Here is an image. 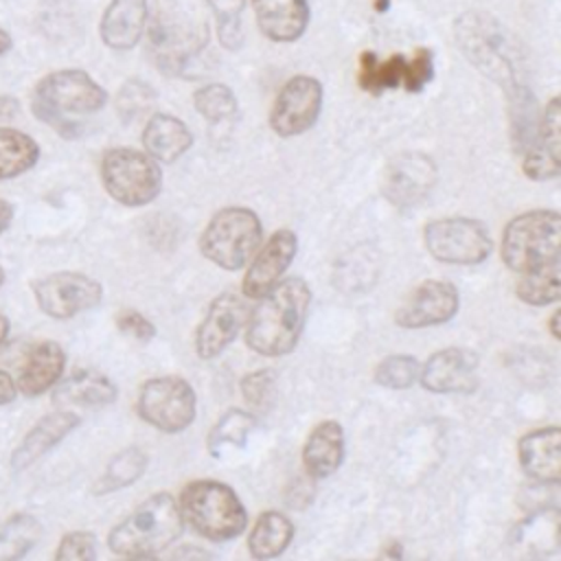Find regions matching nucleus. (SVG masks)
Returning <instances> with one entry per match:
<instances>
[{"label":"nucleus","mask_w":561,"mask_h":561,"mask_svg":"<svg viewBox=\"0 0 561 561\" xmlns=\"http://www.w3.org/2000/svg\"><path fill=\"white\" fill-rule=\"evenodd\" d=\"M245 318L248 346L265 357H278L294 351L300 340L311 291L302 278L278 280Z\"/></svg>","instance_id":"1"},{"label":"nucleus","mask_w":561,"mask_h":561,"mask_svg":"<svg viewBox=\"0 0 561 561\" xmlns=\"http://www.w3.org/2000/svg\"><path fill=\"white\" fill-rule=\"evenodd\" d=\"M454 37L465 57L489 79L500 83L508 99L528 90L522 83V57L511 33L486 11H465L454 22Z\"/></svg>","instance_id":"2"},{"label":"nucleus","mask_w":561,"mask_h":561,"mask_svg":"<svg viewBox=\"0 0 561 561\" xmlns=\"http://www.w3.org/2000/svg\"><path fill=\"white\" fill-rule=\"evenodd\" d=\"M107 101V92L79 68L55 70L42 77L31 96V110L35 118L53 127L66 140H75L83 134V125L72 116L94 114Z\"/></svg>","instance_id":"3"},{"label":"nucleus","mask_w":561,"mask_h":561,"mask_svg":"<svg viewBox=\"0 0 561 561\" xmlns=\"http://www.w3.org/2000/svg\"><path fill=\"white\" fill-rule=\"evenodd\" d=\"M184 517L171 493H156L138 504L107 535V548L127 559L156 557L182 535Z\"/></svg>","instance_id":"4"},{"label":"nucleus","mask_w":561,"mask_h":561,"mask_svg":"<svg viewBox=\"0 0 561 561\" xmlns=\"http://www.w3.org/2000/svg\"><path fill=\"white\" fill-rule=\"evenodd\" d=\"M182 517L206 539L228 541L248 526V513L239 495L224 482L195 480L184 486L180 497Z\"/></svg>","instance_id":"5"},{"label":"nucleus","mask_w":561,"mask_h":561,"mask_svg":"<svg viewBox=\"0 0 561 561\" xmlns=\"http://www.w3.org/2000/svg\"><path fill=\"white\" fill-rule=\"evenodd\" d=\"M263 239L261 219L243 206L217 210L199 237L202 254L221 270H239L256 252Z\"/></svg>","instance_id":"6"},{"label":"nucleus","mask_w":561,"mask_h":561,"mask_svg":"<svg viewBox=\"0 0 561 561\" xmlns=\"http://www.w3.org/2000/svg\"><path fill=\"white\" fill-rule=\"evenodd\" d=\"M561 217L557 210H528L511 219L502 234V259L506 267L526 272L559 261Z\"/></svg>","instance_id":"7"},{"label":"nucleus","mask_w":561,"mask_h":561,"mask_svg":"<svg viewBox=\"0 0 561 561\" xmlns=\"http://www.w3.org/2000/svg\"><path fill=\"white\" fill-rule=\"evenodd\" d=\"M147 20L156 66L167 75H186L208 42L204 22L175 7H160Z\"/></svg>","instance_id":"8"},{"label":"nucleus","mask_w":561,"mask_h":561,"mask_svg":"<svg viewBox=\"0 0 561 561\" xmlns=\"http://www.w3.org/2000/svg\"><path fill=\"white\" fill-rule=\"evenodd\" d=\"M101 182L105 193L123 206H147L162 188L158 160L131 147L107 149L101 158Z\"/></svg>","instance_id":"9"},{"label":"nucleus","mask_w":561,"mask_h":561,"mask_svg":"<svg viewBox=\"0 0 561 561\" xmlns=\"http://www.w3.org/2000/svg\"><path fill=\"white\" fill-rule=\"evenodd\" d=\"M136 410L151 427L175 434L195 421V390L186 379L175 375L153 377L140 386Z\"/></svg>","instance_id":"10"},{"label":"nucleus","mask_w":561,"mask_h":561,"mask_svg":"<svg viewBox=\"0 0 561 561\" xmlns=\"http://www.w3.org/2000/svg\"><path fill=\"white\" fill-rule=\"evenodd\" d=\"M423 241L436 261L451 265L482 263L493 250L486 226L471 217L434 219L425 226Z\"/></svg>","instance_id":"11"},{"label":"nucleus","mask_w":561,"mask_h":561,"mask_svg":"<svg viewBox=\"0 0 561 561\" xmlns=\"http://www.w3.org/2000/svg\"><path fill=\"white\" fill-rule=\"evenodd\" d=\"M434 77V53L430 48H416L412 57L390 55L379 59L375 53L366 50L359 57L357 81L359 88L370 94H381L383 90L403 88L408 92H421Z\"/></svg>","instance_id":"12"},{"label":"nucleus","mask_w":561,"mask_h":561,"mask_svg":"<svg viewBox=\"0 0 561 561\" xmlns=\"http://www.w3.org/2000/svg\"><path fill=\"white\" fill-rule=\"evenodd\" d=\"M39 311L53 320H68L94 309L103 298L96 278L81 272H55L31 283Z\"/></svg>","instance_id":"13"},{"label":"nucleus","mask_w":561,"mask_h":561,"mask_svg":"<svg viewBox=\"0 0 561 561\" xmlns=\"http://www.w3.org/2000/svg\"><path fill=\"white\" fill-rule=\"evenodd\" d=\"M320 110H322L320 81L309 75H296L276 94V101L270 112V125L278 136L291 138L313 127V123L320 116Z\"/></svg>","instance_id":"14"},{"label":"nucleus","mask_w":561,"mask_h":561,"mask_svg":"<svg viewBox=\"0 0 561 561\" xmlns=\"http://www.w3.org/2000/svg\"><path fill=\"white\" fill-rule=\"evenodd\" d=\"M460 307V296L456 285L449 280H423L416 285L394 313V322L403 329H425L436 327L456 316Z\"/></svg>","instance_id":"15"},{"label":"nucleus","mask_w":561,"mask_h":561,"mask_svg":"<svg viewBox=\"0 0 561 561\" xmlns=\"http://www.w3.org/2000/svg\"><path fill=\"white\" fill-rule=\"evenodd\" d=\"M248 309L241 296L232 291L219 294L204 320L195 331V351L202 359H213L224 353V348L237 337L239 329L245 324Z\"/></svg>","instance_id":"16"},{"label":"nucleus","mask_w":561,"mask_h":561,"mask_svg":"<svg viewBox=\"0 0 561 561\" xmlns=\"http://www.w3.org/2000/svg\"><path fill=\"white\" fill-rule=\"evenodd\" d=\"M478 373V355L469 348H443L427 357L419 370V381L425 390L438 394L473 392Z\"/></svg>","instance_id":"17"},{"label":"nucleus","mask_w":561,"mask_h":561,"mask_svg":"<svg viewBox=\"0 0 561 561\" xmlns=\"http://www.w3.org/2000/svg\"><path fill=\"white\" fill-rule=\"evenodd\" d=\"M296 250H298L296 232L289 228L276 230L259 250L252 265L248 267L243 287H241L243 296L259 300L263 294H267L294 261Z\"/></svg>","instance_id":"18"},{"label":"nucleus","mask_w":561,"mask_h":561,"mask_svg":"<svg viewBox=\"0 0 561 561\" xmlns=\"http://www.w3.org/2000/svg\"><path fill=\"white\" fill-rule=\"evenodd\" d=\"M81 423L79 414L70 410H53L44 414L15 445V449L9 456V467L11 471L20 473L35 465L42 456H46L53 447H57L72 430H77Z\"/></svg>","instance_id":"19"},{"label":"nucleus","mask_w":561,"mask_h":561,"mask_svg":"<svg viewBox=\"0 0 561 561\" xmlns=\"http://www.w3.org/2000/svg\"><path fill=\"white\" fill-rule=\"evenodd\" d=\"M149 18V0H110L103 11L99 33L107 48L129 50L134 48Z\"/></svg>","instance_id":"20"},{"label":"nucleus","mask_w":561,"mask_h":561,"mask_svg":"<svg viewBox=\"0 0 561 561\" xmlns=\"http://www.w3.org/2000/svg\"><path fill=\"white\" fill-rule=\"evenodd\" d=\"M64 368H66V353L61 344L53 340H42L33 344L15 379L18 392H22L24 397H39L48 392L61 379Z\"/></svg>","instance_id":"21"},{"label":"nucleus","mask_w":561,"mask_h":561,"mask_svg":"<svg viewBox=\"0 0 561 561\" xmlns=\"http://www.w3.org/2000/svg\"><path fill=\"white\" fill-rule=\"evenodd\" d=\"M261 33L278 44L296 42L309 24V0H252Z\"/></svg>","instance_id":"22"},{"label":"nucleus","mask_w":561,"mask_h":561,"mask_svg":"<svg viewBox=\"0 0 561 561\" xmlns=\"http://www.w3.org/2000/svg\"><path fill=\"white\" fill-rule=\"evenodd\" d=\"M519 465L537 482H557L561 473V430L557 425L539 427L522 436Z\"/></svg>","instance_id":"23"},{"label":"nucleus","mask_w":561,"mask_h":561,"mask_svg":"<svg viewBox=\"0 0 561 561\" xmlns=\"http://www.w3.org/2000/svg\"><path fill=\"white\" fill-rule=\"evenodd\" d=\"M55 405H110L116 399V386L110 377L92 368H79L66 379H59L53 388Z\"/></svg>","instance_id":"24"},{"label":"nucleus","mask_w":561,"mask_h":561,"mask_svg":"<svg viewBox=\"0 0 561 561\" xmlns=\"http://www.w3.org/2000/svg\"><path fill=\"white\" fill-rule=\"evenodd\" d=\"M436 169L427 156H399L386 175V195L399 204L408 206L425 195L432 186Z\"/></svg>","instance_id":"25"},{"label":"nucleus","mask_w":561,"mask_h":561,"mask_svg":"<svg viewBox=\"0 0 561 561\" xmlns=\"http://www.w3.org/2000/svg\"><path fill=\"white\" fill-rule=\"evenodd\" d=\"M344 458V432L337 421L318 423L305 440L302 465L307 476L327 478L337 471Z\"/></svg>","instance_id":"26"},{"label":"nucleus","mask_w":561,"mask_h":561,"mask_svg":"<svg viewBox=\"0 0 561 561\" xmlns=\"http://www.w3.org/2000/svg\"><path fill=\"white\" fill-rule=\"evenodd\" d=\"M142 145L153 160L173 162L193 147V134L184 121L171 114H153L142 129Z\"/></svg>","instance_id":"27"},{"label":"nucleus","mask_w":561,"mask_h":561,"mask_svg":"<svg viewBox=\"0 0 561 561\" xmlns=\"http://www.w3.org/2000/svg\"><path fill=\"white\" fill-rule=\"evenodd\" d=\"M294 537V524L280 511H265L256 517L250 535L248 550L254 559L278 557Z\"/></svg>","instance_id":"28"},{"label":"nucleus","mask_w":561,"mask_h":561,"mask_svg":"<svg viewBox=\"0 0 561 561\" xmlns=\"http://www.w3.org/2000/svg\"><path fill=\"white\" fill-rule=\"evenodd\" d=\"M39 160V145L26 131L0 125V182L18 178Z\"/></svg>","instance_id":"29"},{"label":"nucleus","mask_w":561,"mask_h":561,"mask_svg":"<svg viewBox=\"0 0 561 561\" xmlns=\"http://www.w3.org/2000/svg\"><path fill=\"white\" fill-rule=\"evenodd\" d=\"M254 427H256V419L250 412L239 408L228 410L208 432V451L215 458H221L226 451L243 447Z\"/></svg>","instance_id":"30"},{"label":"nucleus","mask_w":561,"mask_h":561,"mask_svg":"<svg viewBox=\"0 0 561 561\" xmlns=\"http://www.w3.org/2000/svg\"><path fill=\"white\" fill-rule=\"evenodd\" d=\"M42 537V524L31 513H15L0 526V561L22 559Z\"/></svg>","instance_id":"31"},{"label":"nucleus","mask_w":561,"mask_h":561,"mask_svg":"<svg viewBox=\"0 0 561 561\" xmlns=\"http://www.w3.org/2000/svg\"><path fill=\"white\" fill-rule=\"evenodd\" d=\"M147 469V456L138 447H127L112 456L107 467L103 469L101 478L94 482V493H114L118 489H125L134 484Z\"/></svg>","instance_id":"32"},{"label":"nucleus","mask_w":561,"mask_h":561,"mask_svg":"<svg viewBox=\"0 0 561 561\" xmlns=\"http://www.w3.org/2000/svg\"><path fill=\"white\" fill-rule=\"evenodd\" d=\"M522 278L517 280V296L519 300L541 307L559 300L561 294V280H559V261H550L543 265H537L533 270L519 272Z\"/></svg>","instance_id":"33"},{"label":"nucleus","mask_w":561,"mask_h":561,"mask_svg":"<svg viewBox=\"0 0 561 561\" xmlns=\"http://www.w3.org/2000/svg\"><path fill=\"white\" fill-rule=\"evenodd\" d=\"M193 105L208 123H215V125L230 121L237 114V96L224 83H208L195 90Z\"/></svg>","instance_id":"34"},{"label":"nucleus","mask_w":561,"mask_h":561,"mask_svg":"<svg viewBox=\"0 0 561 561\" xmlns=\"http://www.w3.org/2000/svg\"><path fill=\"white\" fill-rule=\"evenodd\" d=\"M213 15L217 26V37L224 48L237 50L243 42V9L248 0H204Z\"/></svg>","instance_id":"35"},{"label":"nucleus","mask_w":561,"mask_h":561,"mask_svg":"<svg viewBox=\"0 0 561 561\" xmlns=\"http://www.w3.org/2000/svg\"><path fill=\"white\" fill-rule=\"evenodd\" d=\"M421 364L412 355H388L375 368V381L379 386L401 390L410 388L419 379Z\"/></svg>","instance_id":"36"},{"label":"nucleus","mask_w":561,"mask_h":561,"mask_svg":"<svg viewBox=\"0 0 561 561\" xmlns=\"http://www.w3.org/2000/svg\"><path fill=\"white\" fill-rule=\"evenodd\" d=\"M156 101V92L142 83V81H127L116 96V110L121 114L123 121H134L138 116H142Z\"/></svg>","instance_id":"37"},{"label":"nucleus","mask_w":561,"mask_h":561,"mask_svg":"<svg viewBox=\"0 0 561 561\" xmlns=\"http://www.w3.org/2000/svg\"><path fill=\"white\" fill-rule=\"evenodd\" d=\"M241 394L243 399L259 410H265L276 399V375L274 370L261 368L241 379Z\"/></svg>","instance_id":"38"},{"label":"nucleus","mask_w":561,"mask_h":561,"mask_svg":"<svg viewBox=\"0 0 561 561\" xmlns=\"http://www.w3.org/2000/svg\"><path fill=\"white\" fill-rule=\"evenodd\" d=\"M96 557V537L88 530L66 533L55 550L57 561H90Z\"/></svg>","instance_id":"39"},{"label":"nucleus","mask_w":561,"mask_h":561,"mask_svg":"<svg viewBox=\"0 0 561 561\" xmlns=\"http://www.w3.org/2000/svg\"><path fill=\"white\" fill-rule=\"evenodd\" d=\"M537 134H539L541 147L559 158V153H561V101H559V96H552L548 101V105L543 107V116L539 121Z\"/></svg>","instance_id":"40"},{"label":"nucleus","mask_w":561,"mask_h":561,"mask_svg":"<svg viewBox=\"0 0 561 561\" xmlns=\"http://www.w3.org/2000/svg\"><path fill=\"white\" fill-rule=\"evenodd\" d=\"M522 169L530 180H554L561 171V164L557 156H552L541 145H535L526 151Z\"/></svg>","instance_id":"41"},{"label":"nucleus","mask_w":561,"mask_h":561,"mask_svg":"<svg viewBox=\"0 0 561 561\" xmlns=\"http://www.w3.org/2000/svg\"><path fill=\"white\" fill-rule=\"evenodd\" d=\"M116 327L121 333L138 340V342H149L156 337V327L151 320H147L140 311L125 309L116 313Z\"/></svg>","instance_id":"42"},{"label":"nucleus","mask_w":561,"mask_h":561,"mask_svg":"<svg viewBox=\"0 0 561 561\" xmlns=\"http://www.w3.org/2000/svg\"><path fill=\"white\" fill-rule=\"evenodd\" d=\"M18 397V383L15 379L0 368V405H7V403H13Z\"/></svg>","instance_id":"43"},{"label":"nucleus","mask_w":561,"mask_h":561,"mask_svg":"<svg viewBox=\"0 0 561 561\" xmlns=\"http://www.w3.org/2000/svg\"><path fill=\"white\" fill-rule=\"evenodd\" d=\"M20 110V103L15 96H7V94H0V121H7V118H13Z\"/></svg>","instance_id":"44"},{"label":"nucleus","mask_w":561,"mask_h":561,"mask_svg":"<svg viewBox=\"0 0 561 561\" xmlns=\"http://www.w3.org/2000/svg\"><path fill=\"white\" fill-rule=\"evenodd\" d=\"M13 217H15V208L9 199H2L0 197V234L4 230H9V226L13 224Z\"/></svg>","instance_id":"45"},{"label":"nucleus","mask_w":561,"mask_h":561,"mask_svg":"<svg viewBox=\"0 0 561 561\" xmlns=\"http://www.w3.org/2000/svg\"><path fill=\"white\" fill-rule=\"evenodd\" d=\"M9 50H11V35L4 28H0V57L7 55Z\"/></svg>","instance_id":"46"},{"label":"nucleus","mask_w":561,"mask_h":561,"mask_svg":"<svg viewBox=\"0 0 561 561\" xmlns=\"http://www.w3.org/2000/svg\"><path fill=\"white\" fill-rule=\"evenodd\" d=\"M9 331H11V322L7 320V316H2V313H0V346L7 342Z\"/></svg>","instance_id":"47"},{"label":"nucleus","mask_w":561,"mask_h":561,"mask_svg":"<svg viewBox=\"0 0 561 561\" xmlns=\"http://www.w3.org/2000/svg\"><path fill=\"white\" fill-rule=\"evenodd\" d=\"M559 311H554L552 316H550V333H552V337H559Z\"/></svg>","instance_id":"48"},{"label":"nucleus","mask_w":561,"mask_h":561,"mask_svg":"<svg viewBox=\"0 0 561 561\" xmlns=\"http://www.w3.org/2000/svg\"><path fill=\"white\" fill-rule=\"evenodd\" d=\"M4 276H7V274H4V267H2V265H0V287H2V285H4Z\"/></svg>","instance_id":"49"}]
</instances>
